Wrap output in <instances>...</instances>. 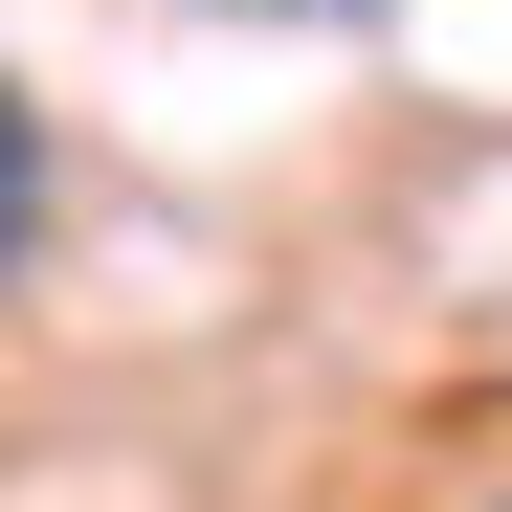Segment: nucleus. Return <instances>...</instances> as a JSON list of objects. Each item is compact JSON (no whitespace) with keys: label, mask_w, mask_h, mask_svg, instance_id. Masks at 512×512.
I'll use <instances>...</instances> for the list:
<instances>
[{"label":"nucleus","mask_w":512,"mask_h":512,"mask_svg":"<svg viewBox=\"0 0 512 512\" xmlns=\"http://www.w3.org/2000/svg\"><path fill=\"white\" fill-rule=\"evenodd\" d=\"M23 245H45V112L0 90V268H23Z\"/></svg>","instance_id":"1"},{"label":"nucleus","mask_w":512,"mask_h":512,"mask_svg":"<svg viewBox=\"0 0 512 512\" xmlns=\"http://www.w3.org/2000/svg\"><path fill=\"white\" fill-rule=\"evenodd\" d=\"M223 23H357V0H223Z\"/></svg>","instance_id":"2"},{"label":"nucleus","mask_w":512,"mask_h":512,"mask_svg":"<svg viewBox=\"0 0 512 512\" xmlns=\"http://www.w3.org/2000/svg\"><path fill=\"white\" fill-rule=\"evenodd\" d=\"M490 512H512V490H490Z\"/></svg>","instance_id":"3"}]
</instances>
